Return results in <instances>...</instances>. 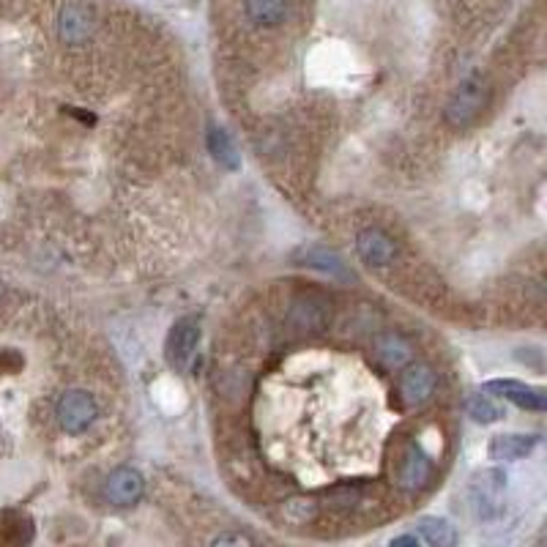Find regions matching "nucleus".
Masks as SVG:
<instances>
[{
    "label": "nucleus",
    "mask_w": 547,
    "mask_h": 547,
    "mask_svg": "<svg viewBox=\"0 0 547 547\" xmlns=\"http://www.w3.org/2000/svg\"><path fill=\"white\" fill-rule=\"evenodd\" d=\"M290 318H293L296 326H301V329H324L326 321L332 318V312H329V304H326V301H315L312 296H301V298H296V304H293Z\"/></svg>",
    "instance_id": "15"
},
{
    "label": "nucleus",
    "mask_w": 547,
    "mask_h": 547,
    "mask_svg": "<svg viewBox=\"0 0 547 547\" xmlns=\"http://www.w3.org/2000/svg\"><path fill=\"white\" fill-rule=\"evenodd\" d=\"M318 512H321L318 501L309 498V496H293V498H287V501L282 504V517H285L287 523H293V525H306V523H312V520L318 517Z\"/></svg>",
    "instance_id": "20"
},
{
    "label": "nucleus",
    "mask_w": 547,
    "mask_h": 547,
    "mask_svg": "<svg viewBox=\"0 0 547 547\" xmlns=\"http://www.w3.org/2000/svg\"><path fill=\"white\" fill-rule=\"evenodd\" d=\"M539 438L536 435H525V433H504V435H496L490 441V460H498V462H512V460H523L525 454H531L536 449Z\"/></svg>",
    "instance_id": "12"
},
{
    "label": "nucleus",
    "mask_w": 547,
    "mask_h": 547,
    "mask_svg": "<svg viewBox=\"0 0 547 547\" xmlns=\"http://www.w3.org/2000/svg\"><path fill=\"white\" fill-rule=\"evenodd\" d=\"M200 345V321L195 315H184L173 324L168 342H165V359L176 372H187L195 361Z\"/></svg>",
    "instance_id": "3"
},
{
    "label": "nucleus",
    "mask_w": 547,
    "mask_h": 547,
    "mask_svg": "<svg viewBox=\"0 0 547 547\" xmlns=\"http://www.w3.org/2000/svg\"><path fill=\"white\" fill-rule=\"evenodd\" d=\"M145 493V479L137 468H129V465H121L115 471L105 479V498L121 509L126 506H134Z\"/></svg>",
    "instance_id": "6"
},
{
    "label": "nucleus",
    "mask_w": 547,
    "mask_h": 547,
    "mask_svg": "<svg viewBox=\"0 0 547 547\" xmlns=\"http://www.w3.org/2000/svg\"><path fill=\"white\" fill-rule=\"evenodd\" d=\"M94 33V12L83 4H66L58 14V36L66 44H83Z\"/></svg>",
    "instance_id": "10"
},
{
    "label": "nucleus",
    "mask_w": 547,
    "mask_h": 547,
    "mask_svg": "<svg viewBox=\"0 0 547 547\" xmlns=\"http://www.w3.org/2000/svg\"><path fill=\"white\" fill-rule=\"evenodd\" d=\"M33 539V523L25 512L0 509V544H25Z\"/></svg>",
    "instance_id": "14"
},
{
    "label": "nucleus",
    "mask_w": 547,
    "mask_h": 547,
    "mask_svg": "<svg viewBox=\"0 0 547 547\" xmlns=\"http://www.w3.org/2000/svg\"><path fill=\"white\" fill-rule=\"evenodd\" d=\"M4 293H6V285H4V279H0V298H4Z\"/></svg>",
    "instance_id": "24"
},
{
    "label": "nucleus",
    "mask_w": 547,
    "mask_h": 547,
    "mask_svg": "<svg viewBox=\"0 0 547 547\" xmlns=\"http://www.w3.org/2000/svg\"><path fill=\"white\" fill-rule=\"evenodd\" d=\"M504 482H506V477L498 471V468H490V471H482V474L474 477V482H471V504H474L479 517L488 520V517H493L498 512Z\"/></svg>",
    "instance_id": "9"
},
{
    "label": "nucleus",
    "mask_w": 547,
    "mask_h": 547,
    "mask_svg": "<svg viewBox=\"0 0 547 547\" xmlns=\"http://www.w3.org/2000/svg\"><path fill=\"white\" fill-rule=\"evenodd\" d=\"M372 353L378 359L380 367L386 369H403L406 364H411L414 359V345L400 334V332H380L375 340H372Z\"/></svg>",
    "instance_id": "11"
},
{
    "label": "nucleus",
    "mask_w": 547,
    "mask_h": 547,
    "mask_svg": "<svg viewBox=\"0 0 547 547\" xmlns=\"http://www.w3.org/2000/svg\"><path fill=\"white\" fill-rule=\"evenodd\" d=\"M465 414L471 416L477 424H496L504 416V408L490 395H468Z\"/></svg>",
    "instance_id": "19"
},
{
    "label": "nucleus",
    "mask_w": 547,
    "mask_h": 547,
    "mask_svg": "<svg viewBox=\"0 0 547 547\" xmlns=\"http://www.w3.org/2000/svg\"><path fill=\"white\" fill-rule=\"evenodd\" d=\"M211 544H255V539L247 533H239V531H227V533H216L211 539Z\"/></svg>",
    "instance_id": "22"
},
{
    "label": "nucleus",
    "mask_w": 547,
    "mask_h": 547,
    "mask_svg": "<svg viewBox=\"0 0 547 547\" xmlns=\"http://www.w3.org/2000/svg\"><path fill=\"white\" fill-rule=\"evenodd\" d=\"M205 142H208L211 156L219 162V168H224V170H239L242 168V156H239L236 145H232L230 134L222 126H208Z\"/></svg>",
    "instance_id": "16"
},
{
    "label": "nucleus",
    "mask_w": 547,
    "mask_h": 547,
    "mask_svg": "<svg viewBox=\"0 0 547 547\" xmlns=\"http://www.w3.org/2000/svg\"><path fill=\"white\" fill-rule=\"evenodd\" d=\"M392 544H395V547H400V544H414V547H419V544H422V536H419V533H403V536H395Z\"/></svg>",
    "instance_id": "23"
},
{
    "label": "nucleus",
    "mask_w": 547,
    "mask_h": 547,
    "mask_svg": "<svg viewBox=\"0 0 547 547\" xmlns=\"http://www.w3.org/2000/svg\"><path fill=\"white\" fill-rule=\"evenodd\" d=\"M356 252L367 266L386 269V266H392L397 258V242L380 227H364L356 236Z\"/></svg>",
    "instance_id": "5"
},
{
    "label": "nucleus",
    "mask_w": 547,
    "mask_h": 547,
    "mask_svg": "<svg viewBox=\"0 0 547 547\" xmlns=\"http://www.w3.org/2000/svg\"><path fill=\"white\" fill-rule=\"evenodd\" d=\"M244 12L260 28H277L287 17V0H244Z\"/></svg>",
    "instance_id": "17"
},
{
    "label": "nucleus",
    "mask_w": 547,
    "mask_h": 547,
    "mask_svg": "<svg viewBox=\"0 0 547 547\" xmlns=\"http://www.w3.org/2000/svg\"><path fill=\"white\" fill-rule=\"evenodd\" d=\"M416 533L422 536V542L435 544V547H451V544H457V531L443 517H419L416 520Z\"/></svg>",
    "instance_id": "18"
},
{
    "label": "nucleus",
    "mask_w": 547,
    "mask_h": 547,
    "mask_svg": "<svg viewBox=\"0 0 547 547\" xmlns=\"http://www.w3.org/2000/svg\"><path fill=\"white\" fill-rule=\"evenodd\" d=\"M55 416H58L60 430H66L68 435H83L96 422L99 406H96L94 395H88L86 388H68V392L60 395V400L55 406Z\"/></svg>",
    "instance_id": "2"
},
{
    "label": "nucleus",
    "mask_w": 547,
    "mask_h": 547,
    "mask_svg": "<svg viewBox=\"0 0 547 547\" xmlns=\"http://www.w3.org/2000/svg\"><path fill=\"white\" fill-rule=\"evenodd\" d=\"M329 501H332V506H342V509H351L356 501H359V490L356 488H351V485H345V488H337V490H332L329 493Z\"/></svg>",
    "instance_id": "21"
},
{
    "label": "nucleus",
    "mask_w": 547,
    "mask_h": 547,
    "mask_svg": "<svg viewBox=\"0 0 547 547\" xmlns=\"http://www.w3.org/2000/svg\"><path fill=\"white\" fill-rule=\"evenodd\" d=\"M485 388H488V392H496L498 397H504V400H509V403H515V406L523 408V411H536V414H542V411L547 408L544 388L528 386V383H523V380L501 378V380H490Z\"/></svg>",
    "instance_id": "8"
},
{
    "label": "nucleus",
    "mask_w": 547,
    "mask_h": 547,
    "mask_svg": "<svg viewBox=\"0 0 547 547\" xmlns=\"http://www.w3.org/2000/svg\"><path fill=\"white\" fill-rule=\"evenodd\" d=\"M433 477V460L419 443H408L400 465H397V485L408 493H419Z\"/></svg>",
    "instance_id": "7"
},
{
    "label": "nucleus",
    "mask_w": 547,
    "mask_h": 547,
    "mask_svg": "<svg viewBox=\"0 0 547 547\" xmlns=\"http://www.w3.org/2000/svg\"><path fill=\"white\" fill-rule=\"evenodd\" d=\"M296 258L301 260V266L318 269V271H324L329 277H337V279H351L353 277L348 263L334 250H326V247H304V250H298Z\"/></svg>",
    "instance_id": "13"
},
{
    "label": "nucleus",
    "mask_w": 547,
    "mask_h": 547,
    "mask_svg": "<svg viewBox=\"0 0 547 547\" xmlns=\"http://www.w3.org/2000/svg\"><path fill=\"white\" fill-rule=\"evenodd\" d=\"M435 369L430 364H406L397 380V397L403 408H422L435 395Z\"/></svg>",
    "instance_id": "4"
},
{
    "label": "nucleus",
    "mask_w": 547,
    "mask_h": 547,
    "mask_svg": "<svg viewBox=\"0 0 547 547\" xmlns=\"http://www.w3.org/2000/svg\"><path fill=\"white\" fill-rule=\"evenodd\" d=\"M488 102H490V88L485 83V77L471 74V77H465V80H460V86L451 91V96L443 107V118L449 126L465 129L485 113Z\"/></svg>",
    "instance_id": "1"
}]
</instances>
